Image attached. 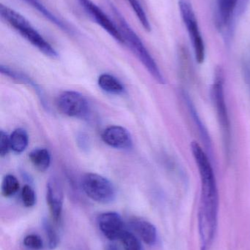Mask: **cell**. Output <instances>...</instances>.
Here are the masks:
<instances>
[{
  "label": "cell",
  "mask_w": 250,
  "mask_h": 250,
  "mask_svg": "<svg viewBox=\"0 0 250 250\" xmlns=\"http://www.w3.org/2000/svg\"><path fill=\"white\" fill-rule=\"evenodd\" d=\"M128 1L130 3L131 7L133 9L134 12H135L136 17L139 19V22L143 26L144 29L147 32H150L151 30V23H150L148 16H147L146 13H145L142 6L141 5L139 0H128Z\"/></svg>",
  "instance_id": "cell-19"
},
{
  "label": "cell",
  "mask_w": 250,
  "mask_h": 250,
  "mask_svg": "<svg viewBox=\"0 0 250 250\" xmlns=\"http://www.w3.org/2000/svg\"><path fill=\"white\" fill-rule=\"evenodd\" d=\"M23 245L29 249L40 250L44 248V242L42 239L38 235H27L23 239Z\"/></svg>",
  "instance_id": "cell-23"
},
{
  "label": "cell",
  "mask_w": 250,
  "mask_h": 250,
  "mask_svg": "<svg viewBox=\"0 0 250 250\" xmlns=\"http://www.w3.org/2000/svg\"><path fill=\"white\" fill-rule=\"evenodd\" d=\"M179 6L182 20L186 25L193 46L195 58L199 64H202L205 57V44L198 26L192 1L191 0H179Z\"/></svg>",
  "instance_id": "cell-4"
},
{
  "label": "cell",
  "mask_w": 250,
  "mask_h": 250,
  "mask_svg": "<svg viewBox=\"0 0 250 250\" xmlns=\"http://www.w3.org/2000/svg\"><path fill=\"white\" fill-rule=\"evenodd\" d=\"M29 160L34 167L40 172L48 170L51 164V155L45 148H35L29 153Z\"/></svg>",
  "instance_id": "cell-14"
},
{
  "label": "cell",
  "mask_w": 250,
  "mask_h": 250,
  "mask_svg": "<svg viewBox=\"0 0 250 250\" xmlns=\"http://www.w3.org/2000/svg\"><path fill=\"white\" fill-rule=\"evenodd\" d=\"M43 226H44V231H45L47 240H48V248L51 250H55L60 242V239H59L58 235H57L55 229L48 219H44Z\"/></svg>",
  "instance_id": "cell-18"
},
{
  "label": "cell",
  "mask_w": 250,
  "mask_h": 250,
  "mask_svg": "<svg viewBox=\"0 0 250 250\" xmlns=\"http://www.w3.org/2000/svg\"><path fill=\"white\" fill-rule=\"evenodd\" d=\"M78 1L95 23H98L104 30L107 31L110 35H111L117 42L124 44L123 37L115 22H113L109 16H107L106 13L99 8V7L92 2L91 0H78Z\"/></svg>",
  "instance_id": "cell-8"
},
{
  "label": "cell",
  "mask_w": 250,
  "mask_h": 250,
  "mask_svg": "<svg viewBox=\"0 0 250 250\" xmlns=\"http://www.w3.org/2000/svg\"><path fill=\"white\" fill-rule=\"evenodd\" d=\"M82 188L87 196L99 204H110L115 198V188L113 183L96 173L85 174L82 179Z\"/></svg>",
  "instance_id": "cell-5"
},
{
  "label": "cell",
  "mask_w": 250,
  "mask_h": 250,
  "mask_svg": "<svg viewBox=\"0 0 250 250\" xmlns=\"http://www.w3.org/2000/svg\"><path fill=\"white\" fill-rule=\"evenodd\" d=\"M103 141L107 145L119 149H129L132 147L130 133L126 128L113 125L106 128L101 135Z\"/></svg>",
  "instance_id": "cell-11"
},
{
  "label": "cell",
  "mask_w": 250,
  "mask_h": 250,
  "mask_svg": "<svg viewBox=\"0 0 250 250\" xmlns=\"http://www.w3.org/2000/svg\"><path fill=\"white\" fill-rule=\"evenodd\" d=\"M97 222L101 233L111 241L120 239L125 230L121 216L114 211L102 213L98 216Z\"/></svg>",
  "instance_id": "cell-10"
},
{
  "label": "cell",
  "mask_w": 250,
  "mask_h": 250,
  "mask_svg": "<svg viewBox=\"0 0 250 250\" xmlns=\"http://www.w3.org/2000/svg\"><path fill=\"white\" fill-rule=\"evenodd\" d=\"M98 86L104 92L114 95H120L124 91L123 84L118 79L110 74L101 75L98 78Z\"/></svg>",
  "instance_id": "cell-15"
},
{
  "label": "cell",
  "mask_w": 250,
  "mask_h": 250,
  "mask_svg": "<svg viewBox=\"0 0 250 250\" xmlns=\"http://www.w3.org/2000/svg\"><path fill=\"white\" fill-rule=\"evenodd\" d=\"M191 149L198 166L201 182V202L198 211V231L201 250H209L218 226L219 193L211 162L199 144L193 141Z\"/></svg>",
  "instance_id": "cell-1"
},
{
  "label": "cell",
  "mask_w": 250,
  "mask_h": 250,
  "mask_svg": "<svg viewBox=\"0 0 250 250\" xmlns=\"http://www.w3.org/2000/svg\"><path fill=\"white\" fill-rule=\"evenodd\" d=\"M212 98L217 111L219 124L221 126L224 144L227 152L230 149V123L225 98L224 82H223V72L220 68L217 70L215 81L212 88Z\"/></svg>",
  "instance_id": "cell-6"
},
{
  "label": "cell",
  "mask_w": 250,
  "mask_h": 250,
  "mask_svg": "<svg viewBox=\"0 0 250 250\" xmlns=\"http://www.w3.org/2000/svg\"><path fill=\"white\" fill-rule=\"evenodd\" d=\"M19 182L13 175L4 176L1 183V193L3 196L11 197L14 195L19 189Z\"/></svg>",
  "instance_id": "cell-17"
},
{
  "label": "cell",
  "mask_w": 250,
  "mask_h": 250,
  "mask_svg": "<svg viewBox=\"0 0 250 250\" xmlns=\"http://www.w3.org/2000/svg\"><path fill=\"white\" fill-rule=\"evenodd\" d=\"M0 14L15 30L43 54L51 58L57 57V51L32 26L27 19H25L24 16L4 4L0 5Z\"/></svg>",
  "instance_id": "cell-3"
},
{
  "label": "cell",
  "mask_w": 250,
  "mask_h": 250,
  "mask_svg": "<svg viewBox=\"0 0 250 250\" xmlns=\"http://www.w3.org/2000/svg\"><path fill=\"white\" fill-rule=\"evenodd\" d=\"M132 224L135 231L146 245L152 246L157 243V228L151 222L142 219H135Z\"/></svg>",
  "instance_id": "cell-13"
},
{
  "label": "cell",
  "mask_w": 250,
  "mask_h": 250,
  "mask_svg": "<svg viewBox=\"0 0 250 250\" xmlns=\"http://www.w3.org/2000/svg\"><path fill=\"white\" fill-rule=\"evenodd\" d=\"M59 111L69 117L82 118L88 114L89 105L86 98L78 92L66 91L57 99Z\"/></svg>",
  "instance_id": "cell-7"
},
{
  "label": "cell",
  "mask_w": 250,
  "mask_h": 250,
  "mask_svg": "<svg viewBox=\"0 0 250 250\" xmlns=\"http://www.w3.org/2000/svg\"><path fill=\"white\" fill-rule=\"evenodd\" d=\"M108 6L110 12L113 14L114 22L123 37L124 44H127L129 45V48L145 66V68L148 70L152 77H154L158 83L164 84L165 81H164V76L161 74V72L160 71L157 62L141 41L139 37L132 29L130 25H129L121 13L111 2H108Z\"/></svg>",
  "instance_id": "cell-2"
},
{
  "label": "cell",
  "mask_w": 250,
  "mask_h": 250,
  "mask_svg": "<svg viewBox=\"0 0 250 250\" xmlns=\"http://www.w3.org/2000/svg\"><path fill=\"white\" fill-rule=\"evenodd\" d=\"M23 1L30 4L35 10H38L41 14H42L45 19H48L51 23L55 24L56 26H58V25H60V23H61V20L58 19L57 16L52 14L39 0H23Z\"/></svg>",
  "instance_id": "cell-20"
},
{
  "label": "cell",
  "mask_w": 250,
  "mask_h": 250,
  "mask_svg": "<svg viewBox=\"0 0 250 250\" xmlns=\"http://www.w3.org/2000/svg\"><path fill=\"white\" fill-rule=\"evenodd\" d=\"M10 148V136L1 130L0 132V154L1 157L7 155Z\"/></svg>",
  "instance_id": "cell-24"
},
{
  "label": "cell",
  "mask_w": 250,
  "mask_h": 250,
  "mask_svg": "<svg viewBox=\"0 0 250 250\" xmlns=\"http://www.w3.org/2000/svg\"><path fill=\"white\" fill-rule=\"evenodd\" d=\"M10 148L16 153H22L26 149L29 143L27 132L22 128L15 129L10 136Z\"/></svg>",
  "instance_id": "cell-16"
},
{
  "label": "cell",
  "mask_w": 250,
  "mask_h": 250,
  "mask_svg": "<svg viewBox=\"0 0 250 250\" xmlns=\"http://www.w3.org/2000/svg\"><path fill=\"white\" fill-rule=\"evenodd\" d=\"M107 250H119L118 248L115 246L114 245H109L108 248H107Z\"/></svg>",
  "instance_id": "cell-25"
},
{
  "label": "cell",
  "mask_w": 250,
  "mask_h": 250,
  "mask_svg": "<svg viewBox=\"0 0 250 250\" xmlns=\"http://www.w3.org/2000/svg\"><path fill=\"white\" fill-rule=\"evenodd\" d=\"M22 199L23 206L30 208L36 204V194L29 185H25L22 190Z\"/></svg>",
  "instance_id": "cell-22"
},
{
  "label": "cell",
  "mask_w": 250,
  "mask_h": 250,
  "mask_svg": "<svg viewBox=\"0 0 250 250\" xmlns=\"http://www.w3.org/2000/svg\"><path fill=\"white\" fill-rule=\"evenodd\" d=\"M124 250H141L142 245L139 239L130 232L124 230L120 237Z\"/></svg>",
  "instance_id": "cell-21"
},
{
  "label": "cell",
  "mask_w": 250,
  "mask_h": 250,
  "mask_svg": "<svg viewBox=\"0 0 250 250\" xmlns=\"http://www.w3.org/2000/svg\"><path fill=\"white\" fill-rule=\"evenodd\" d=\"M46 201L50 214L56 223L61 222L64 192L63 185L57 178L51 177L46 185Z\"/></svg>",
  "instance_id": "cell-9"
},
{
  "label": "cell",
  "mask_w": 250,
  "mask_h": 250,
  "mask_svg": "<svg viewBox=\"0 0 250 250\" xmlns=\"http://www.w3.org/2000/svg\"><path fill=\"white\" fill-rule=\"evenodd\" d=\"M239 0H216V16L219 28L226 27L230 23Z\"/></svg>",
  "instance_id": "cell-12"
}]
</instances>
